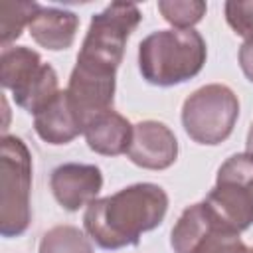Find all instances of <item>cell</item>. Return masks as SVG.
Returning <instances> with one entry per match:
<instances>
[{"instance_id": "cell-16", "label": "cell", "mask_w": 253, "mask_h": 253, "mask_svg": "<svg viewBox=\"0 0 253 253\" xmlns=\"http://www.w3.org/2000/svg\"><path fill=\"white\" fill-rule=\"evenodd\" d=\"M208 4L202 0H160L158 12L174 30H192L206 16Z\"/></svg>"}, {"instance_id": "cell-11", "label": "cell", "mask_w": 253, "mask_h": 253, "mask_svg": "<svg viewBox=\"0 0 253 253\" xmlns=\"http://www.w3.org/2000/svg\"><path fill=\"white\" fill-rule=\"evenodd\" d=\"M34 128L47 144H67L83 134V126L77 121L65 91H59L42 111L34 115Z\"/></svg>"}, {"instance_id": "cell-12", "label": "cell", "mask_w": 253, "mask_h": 253, "mask_svg": "<svg viewBox=\"0 0 253 253\" xmlns=\"http://www.w3.org/2000/svg\"><path fill=\"white\" fill-rule=\"evenodd\" d=\"M59 81H57V73L49 63H43L34 77H30L22 87H18L16 91H12L14 103L18 107H22L24 111L36 115L38 111H42L57 93H59Z\"/></svg>"}, {"instance_id": "cell-10", "label": "cell", "mask_w": 253, "mask_h": 253, "mask_svg": "<svg viewBox=\"0 0 253 253\" xmlns=\"http://www.w3.org/2000/svg\"><path fill=\"white\" fill-rule=\"evenodd\" d=\"M132 128L130 121L117 111H105L97 115L83 130L87 146L103 156H119L126 154L132 142Z\"/></svg>"}, {"instance_id": "cell-1", "label": "cell", "mask_w": 253, "mask_h": 253, "mask_svg": "<svg viewBox=\"0 0 253 253\" xmlns=\"http://www.w3.org/2000/svg\"><path fill=\"white\" fill-rule=\"evenodd\" d=\"M168 211V194L152 182L126 186L91 202L83 213L87 235L101 249L138 245L140 235L156 229Z\"/></svg>"}, {"instance_id": "cell-7", "label": "cell", "mask_w": 253, "mask_h": 253, "mask_svg": "<svg viewBox=\"0 0 253 253\" xmlns=\"http://www.w3.org/2000/svg\"><path fill=\"white\" fill-rule=\"evenodd\" d=\"M49 186L57 204L67 211H79L97 200L103 188V172L95 164L65 162L51 170Z\"/></svg>"}, {"instance_id": "cell-20", "label": "cell", "mask_w": 253, "mask_h": 253, "mask_svg": "<svg viewBox=\"0 0 253 253\" xmlns=\"http://www.w3.org/2000/svg\"><path fill=\"white\" fill-rule=\"evenodd\" d=\"M251 192H253V182H251Z\"/></svg>"}, {"instance_id": "cell-14", "label": "cell", "mask_w": 253, "mask_h": 253, "mask_svg": "<svg viewBox=\"0 0 253 253\" xmlns=\"http://www.w3.org/2000/svg\"><path fill=\"white\" fill-rule=\"evenodd\" d=\"M42 8L38 2H14V0H2L0 2V38H2V49L10 47L12 42H16L22 36L24 26H30L36 12Z\"/></svg>"}, {"instance_id": "cell-9", "label": "cell", "mask_w": 253, "mask_h": 253, "mask_svg": "<svg viewBox=\"0 0 253 253\" xmlns=\"http://www.w3.org/2000/svg\"><path fill=\"white\" fill-rule=\"evenodd\" d=\"M77 28L79 16L71 10L55 6H42L28 26L32 40L49 51L71 47L77 36Z\"/></svg>"}, {"instance_id": "cell-4", "label": "cell", "mask_w": 253, "mask_h": 253, "mask_svg": "<svg viewBox=\"0 0 253 253\" xmlns=\"http://www.w3.org/2000/svg\"><path fill=\"white\" fill-rule=\"evenodd\" d=\"M32 154L14 134L0 138V233L20 237L32 221Z\"/></svg>"}, {"instance_id": "cell-18", "label": "cell", "mask_w": 253, "mask_h": 253, "mask_svg": "<svg viewBox=\"0 0 253 253\" xmlns=\"http://www.w3.org/2000/svg\"><path fill=\"white\" fill-rule=\"evenodd\" d=\"M237 57H239V67L243 75L253 83V40H247L241 43Z\"/></svg>"}, {"instance_id": "cell-15", "label": "cell", "mask_w": 253, "mask_h": 253, "mask_svg": "<svg viewBox=\"0 0 253 253\" xmlns=\"http://www.w3.org/2000/svg\"><path fill=\"white\" fill-rule=\"evenodd\" d=\"M38 253H93V245L79 227L55 225L42 235Z\"/></svg>"}, {"instance_id": "cell-6", "label": "cell", "mask_w": 253, "mask_h": 253, "mask_svg": "<svg viewBox=\"0 0 253 253\" xmlns=\"http://www.w3.org/2000/svg\"><path fill=\"white\" fill-rule=\"evenodd\" d=\"M174 253H253L239 233L227 229L202 200L188 206L170 231Z\"/></svg>"}, {"instance_id": "cell-2", "label": "cell", "mask_w": 253, "mask_h": 253, "mask_svg": "<svg viewBox=\"0 0 253 253\" xmlns=\"http://www.w3.org/2000/svg\"><path fill=\"white\" fill-rule=\"evenodd\" d=\"M208 57L206 40L192 30H158L138 43V69L146 83L174 87L194 79Z\"/></svg>"}, {"instance_id": "cell-3", "label": "cell", "mask_w": 253, "mask_h": 253, "mask_svg": "<svg viewBox=\"0 0 253 253\" xmlns=\"http://www.w3.org/2000/svg\"><path fill=\"white\" fill-rule=\"evenodd\" d=\"M140 20V8L130 2H111L99 14H93L75 67L117 77L126 42Z\"/></svg>"}, {"instance_id": "cell-19", "label": "cell", "mask_w": 253, "mask_h": 253, "mask_svg": "<svg viewBox=\"0 0 253 253\" xmlns=\"http://www.w3.org/2000/svg\"><path fill=\"white\" fill-rule=\"evenodd\" d=\"M245 148H247L245 152L253 156V123H251V126H249V132H247V140H245Z\"/></svg>"}, {"instance_id": "cell-5", "label": "cell", "mask_w": 253, "mask_h": 253, "mask_svg": "<svg viewBox=\"0 0 253 253\" xmlns=\"http://www.w3.org/2000/svg\"><path fill=\"white\" fill-rule=\"evenodd\" d=\"M237 117L239 99L221 83H210L196 89L182 105V126L198 144L215 146L227 140Z\"/></svg>"}, {"instance_id": "cell-17", "label": "cell", "mask_w": 253, "mask_h": 253, "mask_svg": "<svg viewBox=\"0 0 253 253\" xmlns=\"http://www.w3.org/2000/svg\"><path fill=\"white\" fill-rule=\"evenodd\" d=\"M223 10L229 28L245 42L253 40V0H227Z\"/></svg>"}, {"instance_id": "cell-13", "label": "cell", "mask_w": 253, "mask_h": 253, "mask_svg": "<svg viewBox=\"0 0 253 253\" xmlns=\"http://www.w3.org/2000/svg\"><path fill=\"white\" fill-rule=\"evenodd\" d=\"M43 65L38 51L26 45H10L0 55V83L4 89L16 91Z\"/></svg>"}, {"instance_id": "cell-8", "label": "cell", "mask_w": 253, "mask_h": 253, "mask_svg": "<svg viewBox=\"0 0 253 253\" xmlns=\"http://www.w3.org/2000/svg\"><path fill=\"white\" fill-rule=\"evenodd\" d=\"M128 160L146 170H166L178 158L176 134L160 121H140L132 128Z\"/></svg>"}]
</instances>
